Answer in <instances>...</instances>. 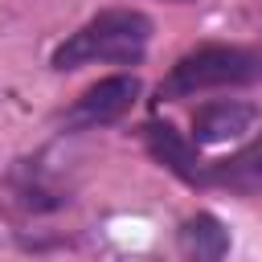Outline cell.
Listing matches in <instances>:
<instances>
[{
  "instance_id": "cell-3",
  "label": "cell",
  "mask_w": 262,
  "mask_h": 262,
  "mask_svg": "<svg viewBox=\"0 0 262 262\" xmlns=\"http://www.w3.org/2000/svg\"><path fill=\"white\" fill-rule=\"evenodd\" d=\"M139 98V78L135 74H111L102 82H94L90 90H82L74 98V106L61 115V123L70 131H94V127H111L119 123Z\"/></svg>"
},
{
  "instance_id": "cell-2",
  "label": "cell",
  "mask_w": 262,
  "mask_h": 262,
  "mask_svg": "<svg viewBox=\"0 0 262 262\" xmlns=\"http://www.w3.org/2000/svg\"><path fill=\"white\" fill-rule=\"evenodd\" d=\"M262 82V53L246 45H196L184 53L168 78L160 82V98H188L201 90H225V86H254Z\"/></svg>"
},
{
  "instance_id": "cell-4",
  "label": "cell",
  "mask_w": 262,
  "mask_h": 262,
  "mask_svg": "<svg viewBox=\"0 0 262 262\" xmlns=\"http://www.w3.org/2000/svg\"><path fill=\"white\" fill-rule=\"evenodd\" d=\"M143 143L151 151L156 164H164L172 176H180L184 184H205V160L196 156V143L184 139L172 123H147L143 127Z\"/></svg>"
},
{
  "instance_id": "cell-5",
  "label": "cell",
  "mask_w": 262,
  "mask_h": 262,
  "mask_svg": "<svg viewBox=\"0 0 262 262\" xmlns=\"http://www.w3.org/2000/svg\"><path fill=\"white\" fill-rule=\"evenodd\" d=\"M254 123H258V106L237 102V98H217V102L196 106V115H192V143L242 139Z\"/></svg>"
},
{
  "instance_id": "cell-1",
  "label": "cell",
  "mask_w": 262,
  "mask_h": 262,
  "mask_svg": "<svg viewBox=\"0 0 262 262\" xmlns=\"http://www.w3.org/2000/svg\"><path fill=\"white\" fill-rule=\"evenodd\" d=\"M147 41H151V20L139 8H102L53 49V70H78L94 61L135 66L147 53Z\"/></svg>"
},
{
  "instance_id": "cell-6",
  "label": "cell",
  "mask_w": 262,
  "mask_h": 262,
  "mask_svg": "<svg viewBox=\"0 0 262 262\" xmlns=\"http://www.w3.org/2000/svg\"><path fill=\"white\" fill-rule=\"evenodd\" d=\"M205 184L229 188V192H237V196L262 192V139L237 147V151L225 156V160H213V164L205 168Z\"/></svg>"
},
{
  "instance_id": "cell-8",
  "label": "cell",
  "mask_w": 262,
  "mask_h": 262,
  "mask_svg": "<svg viewBox=\"0 0 262 262\" xmlns=\"http://www.w3.org/2000/svg\"><path fill=\"white\" fill-rule=\"evenodd\" d=\"M172 4H188V0H172Z\"/></svg>"
},
{
  "instance_id": "cell-7",
  "label": "cell",
  "mask_w": 262,
  "mask_h": 262,
  "mask_svg": "<svg viewBox=\"0 0 262 262\" xmlns=\"http://www.w3.org/2000/svg\"><path fill=\"white\" fill-rule=\"evenodd\" d=\"M176 242H180V254L188 262H221L229 254V229L221 225L217 213H192L180 225Z\"/></svg>"
}]
</instances>
